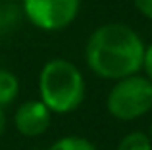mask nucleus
Segmentation results:
<instances>
[{
	"instance_id": "11",
	"label": "nucleus",
	"mask_w": 152,
	"mask_h": 150,
	"mask_svg": "<svg viewBox=\"0 0 152 150\" xmlns=\"http://www.w3.org/2000/svg\"><path fill=\"white\" fill-rule=\"evenodd\" d=\"M6 127H8V116H6V108L0 106V139L4 137L6 133Z\"/></svg>"
},
{
	"instance_id": "3",
	"label": "nucleus",
	"mask_w": 152,
	"mask_h": 150,
	"mask_svg": "<svg viewBox=\"0 0 152 150\" xmlns=\"http://www.w3.org/2000/svg\"><path fill=\"white\" fill-rule=\"evenodd\" d=\"M106 110L118 121H135L152 110V81L135 73L114 81L106 96Z\"/></svg>"
},
{
	"instance_id": "12",
	"label": "nucleus",
	"mask_w": 152,
	"mask_h": 150,
	"mask_svg": "<svg viewBox=\"0 0 152 150\" xmlns=\"http://www.w3.org/2000/svg\"><path fill=\"white\" fill-rule=\"evenodd\" d=\"M148 137H150V141H152V121H150V129H148Z\"/></svg>"
},
{
	"instance_id": "4",
	"label": "nucleus",
	"mask_w": 152,
	"mask_h": 150,
	"mask_svg": "<svg viewBox=\"0 0 152 150\" xmlns=\"http://www.w3.org/2000/svg\"><path fill=\"white\" fill-rule=\"evenodd\" d=\"M21 10L33 27L54 33L67 29L77 19L81 0H21Z\"/></svg>"
},
{
	"instance_id": "9",
	"label": "nucleus",
	"mask_w": 152,
	"mask_h": 150,
	"mask_svg": "<svg viewBox=\"0 0 152 150\" xmlns=\"http://www.w3.org/2000/svg\"><path fill=\"white\" fill-rule=\"evenodd\" d=\"M133 6L137 8V12L142 17L152 21V0H133Z\"/></svg>"
},
{
	"instance_id": "6",
	"label": "nucleus",
	"mask_w": 152,
	"mask_h": 150,
	"mask_svg": "<svg viewBox=\"0 0 152 150\" xmlns=\"http://www.w3.org/2000/svg\"><path fill=\"white\" fill-rule=\"evenodd\" d=\"M19 94V79L10 69L0 68V106L8 108L15 102Z\"/></svg>"
},
{
	"instance_id": "2",
	"label": "nucleus",
	"mask_w": 152,
	"mask_h": 150,
	"mask_svg": "<svg viewBox=\"0 0 152 150\" xmlns=\"http://www.w3.org/2000/svg\"><path fill=\"white\" fill-rule=\"evenodd\" d=\"M87 81L83 71L66 58H50L39 73V100L52 114L66 116L85 102Z\"/></svg>"
},
{
	"instance_id": "1",
	"label": "nucleus",
	"mask_w": 152,
	"mask_h": 150,
	"mask_svg": "<svg viewBox=\"0 0 152 150\" xmlns=\"http://www.w3.org/2000/svg\"><path fill=\"white\" fill-rule=\"evenodd\" d=\"M145 46L141 35L127 23H102L85 42V62L93 75L118 81L142 71Z\"/></svg>"
},
{
	"instance_id": "5",
	"label": "nucleus",
	"mask_w": 152,
	"mask_h": 150,
	"mask_svg": "<svg viewBox=\"0 0 152 150\" xmlns=\"http://www.w3.org/2000/svg\"><path fill=\"white\" fill-rule=\"evenodd\" d=\"M52 116L54 114L42 104L39 98L33 100H25L15 108L14 112V127L21 137L27 139H37L42 137L48 131L50 123H52Z\"/></svg>"
},
{
	"instance_id": "7",
	"label": "nucleus",
	"mask_w": 152,
	"mask_h": 150,
	"mask_svg": "<svg viewBox=\"0 0 152 150\" xmlns=\"http://www.w3.org/2000/svg\"><path fill=\"white\" fill-rule=\"evenodd\" d=\"M115 150H152V141L145 131H129L119 139Z\"/></svg>"
},
{
	"instance_id": "8",
	"label": "nucleus",
	"mask_w": 152,
	"mask_h": 150,
	"mask_svg": "<svg viewBox=\"0 0 152 150\" xmlns=\"http://www.w3.org/2000/svg\"><path fill=\"white\" fill-rule=\"evenodd\" d=\"M46 150H96L94 143L81 135H66L50 144Z\"/></svg>"
},
{
	"instance_id": "10",
	"label": "nucleus",
	"mask_w": 152,
	"mask_h": 150,
	"mask_svg": "<svg viewBox=\"0 0 152 150\" xmlns=\"http://www.w3.org/2000/svg\"><path fill=\"white\" fill-rule=\"evenodd\" d=\"M142 71L152 81V42L145 46V56H142Z\"/></svg>"
}]
</instances>
